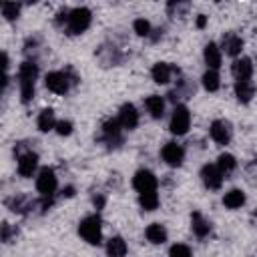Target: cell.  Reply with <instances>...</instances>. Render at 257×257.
<instances>
[{"mask_svg":"<svg viewBox=\"0 0 257 257\" xmlns=\"http://www.w3.org/2000/svg\"><path fill=\"white\" fill-rule=\"evenodd\" d=\"M169 257H193V253H191V249H189L187 245L177 243V245H173V247H171Z\"/></svg>","mask_w":257,"mask_h":257,"instance_id":"obj_29","label":"cell"},{"mask_svg":"<svg viewBox=\"0 0 257 257\" xmlns=\"http://www.w3.org/2000/svg\"><path fill=\"white\" fill-rule=\"evenodd\" d=\"M12 235H16V231H12L10 223H4V225H2V241H6V243H8Z\"/></svg>","mask_w":257,"mask_h":257,"instance_id":"obj_32","label":"cell"},{"mask_svg":"<svg viewBox=\"0 0 257 257\" xmlns=\"http://www.w3.org/2000/svg\"><path fill=\"white\" fill-rule=\"evenodd\" d=\"M145 104H147V110L151 112L153 118H161V116H163V112H165V100H163V96L151 94V96L145 100Z\"/></svg>","mask_w":257,"mask_h":257,"instance_id":"obj_19","label":"cell"},{"mask_svg":"<svg viewBox=\"0 0 257 257\" xmlns=\"http://www.w3.org/2000/svg\"><path fill=\"white\" fill-rule=\"evenodd\" d=\"M36 165H38V157L32 151H26L24 155L18 157V173L22 177H32V173L36 171Z\"/></svg>","mask_w":257,"mask_h":257,"instance_id":"obj_13","label":"cell"},{"mask_svg":"<svg viewBox=\"0 0 257 257\" xmlns=\"http://www.w3.org/2000/svg\"><path fill=\"white\" fill-rule=\"evenodd\" d=\"M106 253L108 257H124L126 255V243L122 237H110L106 243Z\"/></svg>","mask_w":257,"mask_h":257,"instance_id":"obj_22","label":"cell"},{"mask_svg":"<svg viewBox=\"0 0 257 257\" xmlns=\"http://www.w3.org/2000/svg\"><path fill=\"white\" fill-rule=\"evenodd\" d=\"M243 203H245V195H243V191H239V189H231V191L223 197V205H225L227 209H239Z\"/></svg>","mask_w":257,"mask_h":257,"instance_id":"obj_23","label":"cell"},{"mask_svg":"<svg viewBox=\"0 0 257 257\" xmlns=\"http://www.w3.org/2000/svg\"><path fill=\"white\" fill-rule=\"evenodd\" d=\"M223 48H225V52L229 54V56H237V54H241V50H243V40L237 36V34H225L223 36Z\"/></svg>","mask_w":257,"mask_h":257,"instance_id":"obj_16","label":"cell"},{"mask_svg":"<svg viewBox=\"0 0 257 257\" xmlns=\"http://www.w3.org/2000/svg\"><path fill=\"white\" fill-rule=\"evenodd\" d=\"M217 167H219V171L223 173V177H225V175H229V173H233V169L237 167L235 157H233V155H229V153L219 155V159H217Z\"/></svg>","mask_w":257,"mask_h":257,"instance_id":"obj_25","label":"cell"},{"mask_svg":"<svg viewBox=\"0 0 257 257\" xmlns=\"http://www.w3.org/2000/svg\"><path fill=\"white\" fill-rule=\"evenodd\" d=\"M201 179H203L205 187L207 189H213V191L223 185V173L219 171L217 165H205L201 169Z\"/></svg>","mask_w":257,"mask_h":257,"instance_id":"obj_8","label":"cell"},{"mask_svg":"<svg viewBox=\"0 0 257 257\" xmlns=\"http://www.w3.org/2000/svg\"><path fill=\"white\" fill-rule=\"evenodd\" d=\"M133 187L139 191V193H149V191H155L157 189V177L151 173V171H137V175L133 177Z\"/></svg>","mask_w":257,"mask_h":257,"instance_id":"obj_7","label":"cell"},{"mask_svg":"<svg viewBox=\"0 0 257 257\" xmlns=\"http://www.w3.org/2000/svg\"><path fill=\"white\" fill-rule=\"evenodd\" d=\"M205 24H207V16H205V14H199V18H197V26H199V28H205Z\"/></svg>","mask_w":257,"mask_h":257,"instance_id":"obj_33","label":"cell"},{"mask_svg":"<svg viewBox=\"0 0 257 257\" xmlns=\"http://www.w3.org/2000/svg\"><path fill=\"white\" fill-rule=\"evenodd\" d=\"M171 74H173V68L167 62H157L153 66V80L159 84H167L171 80Z\"/></svg>","mask_w":257,"mask_h":257,"instance_id":"obj_21","label":"cell"},{"mask_svg":"<svg viewBox=\"0 0 257 257\" xmlns=\"http://www.w3.org/2000/svg\"><path fill=\"white\" fill-rule=\"evenodd\" d=\"M118 122L122 128H128L133 131L137 124H139V112L133 104H122L120 110H118Z\"/></svg>","mask_w":257,"mask_h":257,"instance_id":"obj_12","label":"cell"},{"mask_svg":"<svg viewBox=\"0 0 257 257\" xmlns=\"http://www.w3.org/2000/svg\"><path fill=\"white\" fill-rule=\"evenodd\" d=\"M62 193H64V195H66V197H70V195H72V193H74V189H72V187H66V189H64V191H62Z\"/></svg>","mask_w":257,"mask_h":257,"instance_id":"obj_34","label":"cell"},{"mask_svg":"<svg viewBox=\"0 0 257 257\" xmlns=\"http://www.w3.org/2000/svg\"><path fill=\"white\" fill-rule=\"evenodd\" d=\"M18 12H20V6H18L16 2H4V4H2V16H4L6 20L18 18Z\"/></svg>","mask_w":257,"mask_h":257,"instance_id":"obj_28","label":"cell"},{"mask_svg":"<svg viewBox=\"0 0 257 257\" xmlns=\"http://www.w3.org/2000/svg\"><path fill=\"white\" fill-rule=\"evenodd\" d=\"M203 86L209 90V92H215L217 88H219V74H217V70H207L205 74H203Z\"/></svg>","mask_w":257,"mask_h":257,"instance_id":"obj_27","label":"cell"},{"mask_svg":"<svg viewBox=\"0 0 257 257\" xmlns=\"http://www.w3.org/2000/svg\"><path fill=\"white\" fill-rule=\"evenodd\" d=\"M141 205H143V209H147V211H155L157 209V205H159V195H157V191H149V193H141Z\"/></svg>","mask_w":257,"mask_h":257,"instance_id":"obj_26","label":"cell"},{"mask_svg":"<svg viewBox=\"0 0 257 257\" xmlns=\"http://www.w3.org/2000/svg\"><path fill=\"white\" fill-rule=\"evenodd\" d=\"M235 94L241 102H249L255 94V84L251 80H237L235 82Z\"/></svg>","mask_w":257,"mask_h":257,"instance_id":"obj_18","label":"cell"},{"mask_svg":"<svg viewBox=\"0 0 257 257\" xmlns=\"http://www.w3.org/2000/svg\"><path fill=\"white\" fill-rule=\"evenodd\" d=\"M189 126H191V112H189V108L183 106V104L175 106L173 116H171V131L175 135H185L189 131Z\"/></svg>","mask_w":257,"mask_h":257,"instance_id":"obj_4","label":"cell"},{"mask_svg":"<svg viewBox=\"0 0 257 257\" xmlns=\"http://www.w3.org/2000/svg\"><path fill=\"white\" fill-rule=\"evenodd\" d=\"M56 185H58V181H56V175H54L52 169H42L38 173V177H36V189H38V193L42 197H52V193L56 191Z\"/></svg>","mask_w":257,"mask_h":257,"instance_id":"obj_6","label":"cell"},{"mask_svg":"<svg viewBox=\"0 0 257 257\" xmlns=\"http://www.w3.org/2000/svg\"><path fill=\"white\" fill-rule=\"evenodd\" d=\"M102 137H104V141L110 147H118L120 145L122 137H120V122H118V118L104 120V124H102Z\"/></svg>","mask_w":257,"mask_h":257,"instance_id":"obj_9","label":"cell"},{"mask_svg":"<svg viewBox=\"0 0 257 257\" xmlns=\"http://www.w3.org/2000/svg\"><path fill=\"white\" fill-rule=\"evenodd\" d=\"M44 82H46V88H48V90H52V92H56V94H64V92L70 88V82H72V80H70L68 72L54 70V72H48V74H46Z\"/></svg>","mask_w":257,"mask_h":257,"instance_id":"obj_5","label":"cell"},{"mask_svg":"<svg viewBox=\"0 0 257 257\" xmlns=\"http://www.w3.org/2000/svg\"><path fill=\"white\" fill-rule=\"evenodd\" d=\"M145 235H147V239H149L153 245H161V243L167 241V229H165L161 223H151V225L147 227Z\"/></svg>","mask_w":257,"mask_h":257,"instance_id":"obj_15","label":"cell"},{"mask_svg":"<svg viewBox=\"0 0 257 257\" xmlns=\"http://www.w3.org/2000/svg\"><path fill=\"white\" fill-rule=\"evenodd\" d=\"M90 10L88 8H74L70 10L68 14V20H66V32L68 34H82L88 26H90Z\"/></svg>","mask_w":257,"mask_h":257,"instance_id":"obj_3","label":"cell"},{"mask_svg":"<svg viewBox=\"0 0 257 257\" xmlns=\"http://www.w3.org/2000/svg\"><path fill=\"white\" fill-rule=\"evenodd\" d=\"M56 126V118H54V112L50 108H44L40 114H38V128L42 133H48Z\"/></svg>","mask_w":257,"mask_h":257,"instance_id":"obj_24","label":"cell"},{"mask_svg":"<svg viewBox=\"0 0 257 257\" xmlns=\"http://www.w3.org/2000/svg\"><path fill=\"white\" fill-rule=\"evenodd\" d=\"M161 155H163V161H165L167 165H171V167H179V165L183 163V159H185V151H183V147L177 145V143H167V145L163 147Z\"/></svg>","mask_w":257,"mask_h":257,"instance_id":"obj_10","label":"cell"},{"mask_svg":"<svg viewBox=\"0 0 257 257\" xmlns=\"http://www.w3.org/2000/svg\"><path fill=\"white\" fill-rule=\"evenodd\" d=\"M78 233L80 237L90 243V245H98L100 243V237H102V227H100V217L98 215H88L80 221L78 225Z\"/></svg>","mask_w":257,"mask_h":257,"instance_id":"obj_2","label":"cell"},{"mask_svg":"<svg viewBox=\"0 0 257 257\" xmlns=\"http://www.w3.org/2000/svg\"><path fill=\"white\" fill-rule=\"evenodd\" d=\"M233 74L237 80H249L253 74V64L249 58H237L233 62Z\"/></svg>","mask_w":257,"mask_h":257,"instance_id":"obj_14","label":"cell"},{"mask_svg":"<svg viewBox=\"0 0 257 257\" xmlns=\"http://www.w3.org/2000/svg\"><path fill=\"white\" fill-rule=\"evenodd\" d=\"M133 28H135V32H137L139 36H149V32H151V24H149L145 18H137V20L133 22Z\"/></svg>","mask_w":257,"mask_h":257,"instance_id":"obj_30","label":"cell"},{"mask_svg":"<svg viewBox=\"0 0 257 257\" xmlns=\"http://www.w3.org/2000/svg\"><path fill=\"white\" fill-rule=\"evenodd\" d=\"M205 62H207V66L211 70H217L221 66V50H219V46L215 42H209L205 46Z\"/></svg>","mask_w":257,"mask_h":257,"instance_id":"obj_17","label":"cell"},{"mask_svg":"<svg viewBox=\"0 0 257 257\" xmlns=\"http://www.w3.org/2000/svg\"><path fill=\"white\" fill-rule=\"evenodd\" d=\"M38 76V66L30 60L22 62L18 68V80H20V96L22 102H28L34 94V80Z\"/></svg>","mask_w":257,"mask_h":257,"instance_id":"obj_1","label":"cell"},{"mask_svg":"<svg viewBox=\"0 0 257 257\" xmlns=\"http://www.w3.org/2000/svg\"><path fill=\"white\" fill-rule=\"evenodd\" d=\"M56 133L62 135V137L70 135V133H72V122H70V120H60V122H56Z\"/></svg>","mask_w":257,"mask_h":257,"instance_id":"obj_31","label":"cell"},{"mask_svg":"<svg viewBox=\"0 0 257 257\" xmlns=\"http://www.w3.org/2000/svg\"><path fill=\"white\" fill-rule=\"evenodd\" d=\"M231 135H233V128L227 120H213L211 124V137L215 143L219 145H227L231 141Z\"/></svg>","mask_w":257,"mask_h":257,"instance_id":"obj_11","label":"cell"},{"mask_svg":"<svg viewBox=\"0 0 257 257\" xmlns=\"http://www.w3.org/2000/svg\"><path fill=\"white\" fill-rule=\"evenodd\" d=\"M191 229H193V233L197 237H205L211 231V225H209V221L201 213H193L191 215Z\"/></svg>","mask_w":257,"mask_h":257,"instance_id":"obj_20","label":"cell"}]
</instances>
